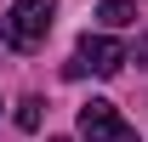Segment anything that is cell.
Returning a JSON list of instances; mask_svg holds the SVG:
<instances>
[{"mask_svg":"<svg viewBox=\"0 0 148 142\" xmlns=\"http://www.w3.org/2000/svg\"><path fill=\"white\" fill-rule=\"evenodd\" d=\"M125 63H131V51L114 34H86L80 46H74V57H69L63 74H69V80H80V74H103V80H108V74H120Z\"/></svg>","mask_w":148,"mask_h":142,"instance_id":"6da1fadb","label":"cell"},{"mask_svg":"<svg viewBox=\"0 0 148 142\" xmlns=\"http://www.w3.org/2000/svg\"><path fill=\"white\" fill-rule=\"evenodd\" d=\"M51 17H57V0H17L12 17H6V40H12L17 51H34V46H46V34H51Z\"/></svg>","mask_w":148,"mask_h":142,"instance_id":"7a4b0ae2","label":"cell"},{"mask_svg":"<svg viewBox=\"0 0 148 142\" xmlns=\"http://www.w3.org/2000/svg\"><path fill=\"white\" fill-rule=\"evenodd\" d=\"M80 137L86 142H137V125L120 119V108L108 97H91V102L80 108Z\"/></svg>","mask_w":148,"mask_h":142,"instance_id":"3957f363","label":"cell"},{"mask_svg":"<svg viewBox=\"0 0 148 142\" xmlns=\"http://www.w3.org/2000/svg\"><path fill=\"white\" fill-rule=\"evenodd\" d=\"M97 17H103V29H125V23H137L143 12H137V0H103Z\"/></svg>","mask_w":148,"mask_h":142,"instance_id":"277c9868","label":"cell"},{"mask_svg":"<svg viewBox=\"0 0 148 142\" xmlns=\"http://www.w3.org/2000/svg\"><path fill=\"white\" fill-rule=\"evenodd\" d=\"M17 125L23 131H40V97H23L17 102Z\"/></svg>","mask_w":148,"mask_h":142,"instance_id":"5b68a950","label":"cell"},{"mask_svg":"<svg viewBox=\"0 0 148 142\" xmlns=\"http://www.w3.org/2000/svg\"><path fill=\"white\" fill-rule=\"evenodd\" d=\"M137 68H148V34L137 40Z\"/></svg>","mask_w":148,"mask_h":142,"instance_id":"8992f818","label":"cell"},{"mask_svg":"<svg viewBox=\"0 0 148 142\" xmlns=\"http://www.w3.org/2000/svg\"><path fill=\"white\" fill-rule=\"evenodd\" d=\"M51 142H69V137H51Z\"/></svg>","mask_w":148,"mask_h":142,"instance_id":"52a82bcc","label":"cell"}]
</instances>
